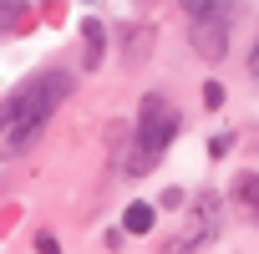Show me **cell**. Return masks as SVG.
<instances>
[{
    "label": "cell",
    "instance_id": "1",
    "mask_svg": "<svg viewBox=\"0 0 259 254\" xmlns=\"http://www.w3.org/2000/svg\"><path fill=\"white\" fill-rule=\"evenodd\" d=\"M66 92H71V71H36V76H26L6 102H0V163L6 158H16V153H26L41 133H46V122L56 117V107L66 102Z\"/></svg>",
    "mask_w": 259,
    "mask_h": 254
},
{
    "label": "cell",
    "instance_id": "2",
    "mask_svg": "<svg viewBox=\"0 0 259 254\" xmlns=\"http://www.w3.org/2000/svg\"><path fill=\"white\" fill-rule=\"evenodd\" d=\"M178 127H183L178 107H173V102H168L163 92H148V97H143V107H138V138H133V158H127L122 168L133 173V178L153 173V168L163 163L168 143L178 138Z\"/></svg>",
    "mask_w": 259,
    "mask_h": 254
},
{
    "label": "cell",
    "instance_id": "3",
    "mask_svg": "<svg viewBox=\"0 0 259 254\" xmlns=\"http://www.w3.org/2000/svg\"><path fill=\"white\" fill-rule=\"evenodd\" d=\"M188 41L203 61H219L229 51V11L224 6H188Z\"/></svg>",
    "mask_w": 259,
    "mask_h": 254
},
{
    "label": "cell",
    "instance_id": "4",
    "mask_svg": "<svg viewBox=\"0 0 259 254\" xmlns=\"http://www.w3.org/2000/svg\"><path fill=\"white\" fill-rule=\"evenodd\" d=\"M219 219H224V203H219V193H208V198H198L193 208H188V224H183V234L163 249V254H188V249H198L203 239H213L219 234Z\"/></svg>",
    "mask_w": 259,
    "mask_h": 254
},
{
    "label": "cell",
    "instance_id": "5",
    "mask_svg": "<svg viewBox=\"0 0 259 254\" xmlns=\"http://www.w3.org/2000/svg\"><path fill=\"white\" fill-rule=\"evenodd\" d=\"M234 198L259 219V173H239V178H234Z\"/></svg>",
    "mask_w": 259,
    "mask_h": 254
},
{
    "label": "cell",
    "instance_id": "6",
    "mask_svg": "<svg viewBox=\"0 0 259 254\" xmlns=\"http://www.w3.org/2000/svg\"><path fill=\"white\" fill-rule=\"evenodd\" d=\"M153 219H158V214H153V203H127V219H122V224H127V234H148V229H153Z\"/></svg>",
    "mask_w": 259,
    "mask_h": 254
},
{
    "label": "cell",
    "instance_id": "7",
    "mask_svg": "<svg viewBox=\"0 0 259 254\" xmlns=\"http://www.w3.org/2000/svg\"><path fill=\"white\" fill-rule=\"evenodd\" d=\"M81 31H87V71H97V61H102V21H87Z\"/></svg>",
    "mask_w": 259,
    "mask_h": 254
},
{
    "label": "cell",
    "instance_id": "8",
    "mask_svg": "<svg viewBox=\"0 0 259 254\" xmlns=\"http://www.w3.org/2000/svg\"><path fill=\"white\" fill-rule=\"evenodd\" d=\"M26 16H31L26 6H0V26H6V31H11V26H21Z\"/></svg>",
    "mask_w": 259,
    "mask_h": 254
},
{
    "label": "cell",
    "instance_id": "9",
    "mask_svg": "<svg viewBox=\"0 0 259 254\" xmlns=\"http://www.w3.org/2000/svg\"><path fill=\"white\" fill-rule=\"evenodd\" d=\"M203 107H224V87L219 81H203Z\"/></svg>",
    "mask_w": 259,
    "mask_h": 254
},
{
    "label": "cell",
    "instance_id": "10",
    "mask_svg": "<svg viewBox=\"0 0 259 254\" xmlns=\"http://www.w3.org/2000/svg\"><path fill=\"white\" fill-rule=\"evenodd\" d=\"M36 249H41V254H61V244H56L51 234H36Z\"/></svg>",
    "mask_w": 259,
    "mask_h": 254
},
{
    "label": "cell",
    "instance_id": "11",
    "mask_svg": "<svg viewBox=\"0 0 259 254\" xmlns=\"http://www.w3.org/2000/svg\"><path fill=\"white\" fill-rule=\"evenodd\" d=\"M249 76H254V87H259V46L249 51Z\"/></svg>",
    "mask_w": 259,
    "mask_h": 254
}]
</instances>
